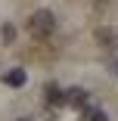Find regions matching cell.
Masks as SVG:
<instances>
[{"label":"cell","instance_id":"cell-6","mask_svg":"<svg viewBox=\"0 0 118 121\" xmlns=\"http://www.w3.org/2000/svg\"><path fill=\"white\" fill-rule=\"evenodd\" d=\"M3 40H6V43L16 40V28H13V25H3Z\"/></svg>","mask_w":118,"mask_h":121},{"label":"cell","instance_id":"cell-4","mask_svg":"<svg viewBox=\"0 0 118 121\" xmlns=\"http://www.w3.org/2000/svg\"><path fill=\"white\" fill-rule=\"evenodd\" d=\"M47 103L50 106H65V90H59L56 84H47Z\"/></svg>","mask_w":118,"mask_h":121},{"label":"cell","instance_id":"cell-5","mask_svg":"<svg viewBox=\"0 0 118 121\" xmlns=\"http://www.w3.org/2000/svg\"><path fill=\"white\" fill-rule=\"evenodd\" d=\"M81 115H84V121H109V118H106V112H103V109H96V106H84V109H81Z\"/></svg>","mask_w":118,"mask_h":121},{"label":"cell","instance_id":"cell-7","mask_svg":"<svg viewBox=\"0 0 118 121\" xmlns=\"http://www.w3.org/2000/svg\"><path fill=\"white\" fill-rule=\"evenodd\" d=\"M16 121H31V118H16Z\"/></svg>","mask_w":118,"mask_h":121},{"label":"cell","instance_id":"cell-3","mask_svg":"<svg viewBox=\"0 0 118 121\" xmlns=\"http://www.w3.org/2000/svg\"><path fill=\"white\" fill-rule=\"evenodd\" d=\"M28 81V75H25V68H9L6 75H3V84L6 87H22Z\"/></svg>","mask_w":118,"mask_h":121},{"label":"cell","instance_id":"cell-2","mask_svg":"<svg viewBox=\"0 0 118 121\" xmlns=\"http://www.w3.org/2000/svg\"><path fill=\"white\" fill-rule=\"evenodd\" d=\"M65 106L84 109V106H87V90H84V87H68V90H65Z\"/></svg>","mask_w":118,"mask_h":121},{"label":"cell","instance_id":"cell-1","mask_svg":"<svg viewBox=\"0 0 118 121\" xmlns=\"http://www.w3.org/2000/svg\"><path fill=\"white\" fill-rule=\"evenodd\" d=\"M28 31L34 34V37H50L53 31H56V16L50 13V9H37V13H31V19H28Z\"/></svg>","mask_w":118,"mask_h":121}]
</instances>
